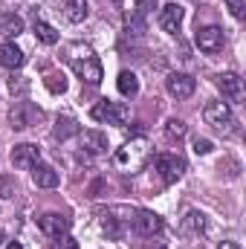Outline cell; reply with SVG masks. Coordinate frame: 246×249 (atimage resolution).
<instances>
[{"instance_id":"5bb4252c","label":"cell","mask_w":246,"mask_h":249,"mask_svg":"<svg viewBox=\"0 0 246 249\" xmlns=\"http://www.w3.org/2000/svg\"><path fill=\"white\" fill-rule=\"evenodd\" d=\"M183 18H185V12H183V6H180V3H168V6H162V9H159V26H162L168 35H177V32H180Z\"/></svg>"},{"instance_id":"d6986e66","label":"cell","mask_w":246,"mask_h":249,"mask_svg":"<svg viewBox=\"0 0 246 249\" xmlns=\"http://www.w3.org/2000/svg\"><path fill=\"white\" fill-rule=\"evenodd\" d=\"M87 15H90L87 0H67L64 3V18L70 23H81V20H87Z\"/></svg>"},{"instance_id":"cb8c5ba5","label":"cell","mask_w":246,"mask_h":249,"mask_svg":"<svg viewBox=\"0 0 246 249\" xmlns=\"http://www.w3.org/2000/svg\"><path fill=\"white\" fill-rule=\"evenodd\" d=\"M44 84H47L50 93H64V90H67V78H64L61 72H50V75L44 78Z\"/></svg>"},{"instance_id":"7402d4cb","label":"cell","mask_w":246,"mask_h":249,"mask_svg":"<svg viewBox=\"0 0 246 249\" xmlns=\"http://www.w3.org/2000/svg\"><path fill=\"white\" fill-rule=\"evenodd\" d=\"M116 87H119V93H122V96L130 99V96H136V93H139V78H136L133 72H127V70H124V72H119V78H116Z\"/></svg>"},{"instance_id":"8992f818","label":"cell","mask_w":246,"mask_h":249,"mask_svg":"<svg viewBox=\"0 0 246 249\" xmlns=\"http://www.w3.org/2000/svg\"><path fill=\"white\" fill-rule=\"evenodd\" d=\"M194 41H197L200 53H209V55H214V53H220V50H223V44H226V35H223V29H220V26H203V29H197Z\"/></svg>"},{"instance_id":"4316f807","label":"cell","mask_w":246,"mask_h":249,"mask_svg":"<svg viewBox=\"0 0 246 249\" xmlns=\"http://www.w3.org/2000/svg\"><path fill=\"white\" fill-rule=\"evenodd\" d=\"M53 249H78V241L70 238V235H61V238L53 241Z\"/></svg>"},{"instance_id":"4dcf8cb0","label":"cell","mask_w":246,"mask_h":249,"mask_svg":"<svg viewBox=\"0 0 246 249\" xmlns=\"http://www.w3.org/2000/svg\"><path fill=\"white\" fill-rule=\"evenodd\" d=\"M220 249H241V247H238L235 241H223V244H220Z\"/></svg>"},{"instance_id":"9a60e30c","label":"cell","mask_w":246,"mask_h":249,"mask_svg":"<svg viewBox=\"0 0 246 249\" xmlns=\"http://www.w3.org/2000/svg\"><path fill=\"white\" fill-rule=\"evenodd\" d=\"M78 139H81V148L87 154H105L107 151V133H102V130H84Z\"/></svg>"},{"instance_id":"7c38bea8","label":"cell","mask_w":246,"mask_h":249,"mask_svg":"<svg viewBox=\"0 0 246 249\" xmlns=\"http://www.w3.org/2000/svg\"><path fill=\"white\" fill-rule=\"evenodd\" d=\"M162 229V217L157 214V212H148V209H139L136 214H133V232H139V235H145V238H151V235H157Z\"/></svg>"},{"instance_id":"83f0119b","label":"cell","mask_w":246,"mask_h":249,"mask_svg":"<svg viewBox=\"0 0 246 249\" xmlns=\"http://www.w3.org/2000/svg\"><path fill=\"white\" fill-rule=\"evenodd\" d=\"M194 154H200V157H206V154H211V142L209 139H194Z\"/></svg>"},{"instance_id":"d4e9b609","label":"cell","mask_w":246,"mask_h":249,"mask_svg":"<svg viewBox=\"0 0 246 249\" xmlns=\"http://www.w3.org/2000/svg\"><path fill=\"white\" fill-rule=\"evenodd\" d=\"M15 191H18V180L12 174H0V197L9 200V197H15Z\"/></svg>"},{"instance_id":"44dd1931","label":"cell","mask_w":246,"mask_h":249,"mask_svg":"<svg viewBox=\"0 0 246 249\" xmlns=\"http://www.w3.org/2000/svg\"><path fill=\"white\" fill-rule=\"evenodd\" d=\"M72 133H78V122L75 119H70V116H58V122L53 127V139H70Z\"/></svg>"},{"instance_id":"30bf717a","label":"cell","mask_w":246,"mask_h":249,"mask_svg":"<svg viewBox=\"0 0 246 249\" xmlns=\"http://www.w3.org/2000/svg\"><path fill=\"white\" fill-rule=\"evenodd\" d=\"M165 87H168V93H171L174 99H191L194 90H197V81H194L188 72H171V75L165 78Z\"/></svg>"},{"instance_id":"7a4b0ae2","label":"cell","mask_w":246,"mask_h":249,"mask_svg":"<svg viewBox=\"0 0 246 249\" xmlns=\"http://www.w3.org/2000/svg\"><path fill=\"white\" fill-rule=\"evenodd\" d=\"M203 119L206 124H211L217 133H226V136H232L238 127H235V113H232V107L226 105V102H209L206 107H203Z\"/></svg>"},{"instance_id":"ba28073f","label":"cell","mask_w":246,"mask_h":249,"mask_svg":"<svg viewBox=\"0 0 246 249\" xmlns=\"http://www.w3.org/2000/svg\"><path fill=\"white\" fill-rule=\"evenodd\" d=\"M70 226H72V220H70L67 214H58V212H47V214L38 217V229H41L47 238H61V235L70 232Z\"/></svg>"},{"instance_id":"8fae6325","label":"cell","mask_w":246,"mask_h":249,"mask_svg":"<svg viewBox=\"0 0 246 249\" xmlns=\"http://www.w3.org/2000/svg\"><path fill=\"white\" fill-rule=\"evenodd\" d=\"M217 90L223 93V99L241 102V99H244V78H241L238 72H220V75H217Z\"/></svg>"},{"instance_id":"2e32d148","label":"cell","mask_w":246,"mask_h":249,"mask_svg":"<svg viewBox=\"0 0 246 249\" xmlns=\"http://www.w3.org/2000/svg\"><path fill=\"white\" fill-rule=\"evenodd\" d=\"M26 61V55H23V50L18 47V44H12V41H6L3 47H0V67H9V70H18V67H23Z\"/></svg>"},{"instance_id":"e575fe53","label":"cell","mask_w":246,"mask_h":249,"mask_svg":"<svg viewBox=\"0 0 246 249\" xmlns=\"http://www.w3.org/2000/svg\"><path fill=\"white\" fill-rule=\"evenodd\" d=\"M113 3H116V0H113Z\"/></svg>"},{"instance_id":"3957f363","label":"cell","mask_w":246,"mask_h":249,"mask_svg":"<svg viewBox=\"0 0 246 249\" xmlns=\"http://www.w3.org/2000/svg\"><path fill=\"white\" fill-rule=\"evenodd\" d=\"M116 165H124L127 171H136V168H142L145 165V160H148V142L145 139H130L124 148L116 151Z\"/></svg>"},{"instance_id":"4fadbf2b","label":"cell","mask_w":246,"mask_h":249,"mask_svg":"<svg viewBox=\"0 0 246 249\" xmlns=\"http://www.w3.org/2000/svg\"><path fill=\"white\" fill-rule=\"evenodd\" d=\"M154 9H157V0H133V9L127 12V29L142 32L145 20L154 15Z\"/></svg>"},{"instance_id":"ffe728a7","label":"cell","mask_w":246,"mask_h":249,"mask_svg":"<svg viewBox=\"0 0 246 249\" xmlns=\"http://www.w3.org/2000/svg\"><path fill=\"white\" fill-rule=\"evenodd\" d=\"M180 229H183V235H197L200 238L206 232V214L203 212H188L183 217V226Z\"/></svg>"},{"instance_id":"603a6c76","label":"cell","mask_w":246,"mask_h":249,"mask_svg":"<svg viewBox=\"0 0 246 249\" xmlns=\"http://www.w3.org/2000/svg\"><path fill=\"white\" fill-rule=\"evenodd\" d=\"M35 35H38V41L47 44V47L58 44V32H55V26H50V23H44V20H35Z\"/></svg>"},{"instance_id":"f546056e","label":"cell","mask_w":246,"mask_h":249,"mask_svg":"<svg viewBox=\"0 0 246 249\" xmlns=\"http://www.w3.org/2000/svg\"><path fill=\"white\" fill-rule=\"evenodd\" d=\"M9 90H12V93H26V81H23L20 75H12V81H9Z\"/></svg>"},{"instance_id":"277c9868","label":"cell","mask_w":246,"mask_h":249,"mask_svg":"<svg viewBox=\"0 0 246 249\" xmlns=\"http://www.w3.org/2000/svg\"><path fill=\"white\" fill-rule=\"evenodd\" d=\"M44 119V110L32 102H15V107L9 110V124L15 130H26V127H35V124Z\"/></svg>"},{"instance_id":"1f68e13d","label":"cell","mask_w":246,"mask_h":249,"mask_svg":"<svg viewBox=\"0 0 246 249\" xmlns=\"http://www.w3.org/2000/svg\"><path fill=\"white\" fill-rule=\"evenodd\" d=\"M6 249H23V247H20L18 241H12V244H9V247H6Z\"/></svg>"},{"instance_id":"6da1fadb","label":"cell","mask_w":246,"mask_h":249,"mask_svg":"<svg viewBox=\"0 0 246 249\" xmlns=\"http://www.w3.org/2000/svg\"><path fill=\"white\" fill-rule=\"evenodd\" d=\"M67 64H70V70L81 78V81H87L90 87H96V84H102V78H105V70H102V61L96 58V53L87 47V44H70L67 47Z\"/></svg>"},{"instance_id":"52a82bcc","label":"cell","mask_w":246,"mask_h":249,"mask_svg":"<svg viewBox=\"0 0 246 249\" xmlns=\"http://www.w3.org/2000/svg\"><path fill=\"white\" fill-rule=\"evenodd\" d=\"M38 160H41V148L32 145V142H20V145L12 148V165L20 168V171H32L38 165Z\"/></svg>"},{"instance_id":"9c48e42d","label":"cell","mask_w":246,"mask_h":249,"mask_svg":"<svg viewBox=\"0 0 246 249\" xmlns=\"http://www.w3.org/2000/svg\"><path fill=\"white\" fill-rule=\"evenodd\" d=\"M157 171L162 174L165 183H177L185 174V160L177 157V154H159L157 157Z\"/></svg>"},{"instance_id":"e0dca14e","label":"cell","mask_w":246,"mask_h":249,"mask_svg":"<svg viewBox=\"0 0 246 249\" xmlns=\"http://www.w3.org/2000/svg\"><path fill=\"white\" fill-rule=\"evenodd\" d=\"M58 180H61V177H58V171H55L53 165H41V162H38V165L32 168V183L38 188H55Z\"/></svg>"},{"instance_id":"ac0fdd59","label":"cell","mask_w":246,"mask_h":249,"mask_svg":"<svg viewBox=\"0 0 246 249\" xmlns=\"http://www.w3.org/2000/svg\"><path fill=\"white\" fill-rule=\"evenodd\" d=\"M23 32V18L9 12V15H0V35L3 38H18Z\"/></svg>"},{"instance_id":"d6a6232c","label":"cell","mask_w":246,"mask_h":249,"mask_svg":"<svg viewBox=\"0 0 246 249\" xmlns=\"http://www.w3.org/2000/svg\"><path fill=\"white\" fill-rule=\"evenodd\" d=\"M148 249H165V247L162 244H154V247H148Z\"/></svg>"},{"instance_id":"f1b7e54d","label":"cell","mask_w":246,"mask_h":249,"mask_svg":"<svg viewBox=\"0 0 246 249\" xmlns=\"http://www.w3.org/2000/svg\"><path fill=\"white\" fill-rule=\"evenodd\" d=\"M226 3H229V12H232V15H235L238 20H241V18L246 15V6H244V0H226Z\"/></svg>"},{"instance_id":"484cf974","label":"cell","mask_w":246,"mask_h":249,"mask_svg":"<svg viewBox=\"0 0 246 249\" xmlns=\"http://www.w3.org/2000/svg\"><path fill=\"white\" fill-rule=\"evenodd\" d=\"M185 130H188V127H185L183 119H168V122H165V133H168L171 139H183Z\"/></svg>"},{"instance_id":"836d02e7","label":"cell","mask_w":246,"mask_h":249,"mask_svg":"<svg viewBox=\"0 0 246 249\" xmlns=\"http://www.w3.org/2000/svg\"><path fill=\"white\" fill-rule=\"evenodd\" d=\"M0 247H3V232H0Z\"/></svg>"},{"instance_id":"5b68a950","label":"cell","mask_w":246,"mask_h":249,"mask_svg":"<svg viewBox=\"0 0 246 249\" xmlns=\"http://www.w3.org/2000/svg\"><path fill=\"white\" fill-rule=\"evenodd\" d=\"M90 116L96 119V122H107V124H124L127 122V116H130V110H127V105L122 102H110V99H102L93 110H90Z\"/></svg>"}]
</instances>
